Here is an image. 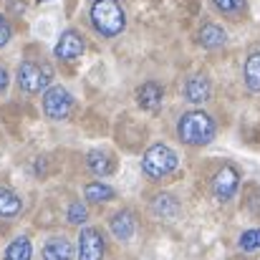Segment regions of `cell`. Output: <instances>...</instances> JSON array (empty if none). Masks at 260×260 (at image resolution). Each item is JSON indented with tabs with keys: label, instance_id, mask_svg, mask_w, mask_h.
<instances>
[{
	"label": "cell",
	"instance_id": "1",
	"mask_svg": "<svg viewBox=\"0 0 260 260\" xmlns=\"http://www.w3.org/2000/svg\"><path fill=\"white\" fill-rule=\"evenodd\" d=\"M215 119L202 111V109H192V111H184L177 121V137L182 144L187 147H205L215 139Z\"/></svg>",
	"mask_w": 260,
	"mask_h": 260
},
{
	"label": "cell",
	"instance_id": "2",
	"mask_svg": "<svg viewBox=\"0 0 260 260\" xmlns=\"http://www.w3.org/2000/svg\"><path fill=\"white\" fill-rule=\"evenodd\" d=\"M88 18H91V25L106 38H114L126 28V13L119 0H93Z\"/></svg>",
	"mask_w": 260,
	"mask_h": 260
},
{
	"label": "cell",
	"instance_id": "3",
	"mask_svg": "<svg viewBox=\"0 0 260 260\" xmlns=\"http://www.w3.org/2000/svg\"><path fill=\"white\" fill-rule=\"evenodd\" d=\"M177 165H179V159H177L174 149L167 147V144H162V142L152 144L144 152V157H142V172L147 174L149 179H165V177H170L177 170Z\"/></svg>",
	"mask_w": 260,
	"mask_h": 260
},
{
	"label": "cell",
	"instance_id": "4",
	"mask_svg": "<svg viewBox=\"0 0 260 260\" xmlns=\"http://www.w3.org/2000/svg\"><path fill=\"white\" fill-rule=\"evenodd\" d=\"M51 79H53V71H51L46 63L23 61V63L18 66V86L23 88L25 93L48 91V88H51Z\"/></svg>",
	"mask_w": 260,
	"mask_h": 260
},
{
	"label": "cell",
	"instance_id": "5",
	"mask_svg": "<svg viewBox=\"0 0 260 260\" xmlns=\"http://www.w3.org/2000/svg\"><path fill=\"white\" fill-rule=\"evenodd\" d=\"M74 111V96L66 86H51L43 93V114L53 121L66 119Z\"/></svg>",
	"mask_w": 260,
	"mask_h": 260
},
{
	"label": "cell",
	"instance_id": "6",
	"mask_svg": "<svg viewBox=\"0 0 260 260\" xmlns=\"http://www.w3.org/2000/svg\"><path fill=\"white\" fill-rule=\"evenodd\" d=\"M238 187H240V174H238L235 167H230V165L220 167L217 174L212 177V194H215L220 202L233 200L235 192H238Z\"/></svg>",
	"mask_w": 260,
	"mask_h": 260
},
{
	"label": "cell",
	"instance_id": "7",
	"mask_svg": "<svg viewBox=\"0 0 260 260\" xmlns=\"http://www.w3.org/2000/svg\"><path fill=\"white\" fill-rule=\"evenodd\" d=\"M104 250H106V243H104L101 230L86 225L79 235V260H101Z\"/></svg>",
	"mask_w": 260,
	"mask_h": 260
},
{
	"label": "cell",
	"instance_id": "8",
	"mask_svg": "<svg viewBox=\"0 0 260 260\" xmlns=\"http://www.w3.org/2000/svg\"><path fill=\"white\" fill-rule=\"evenodd\" d=\"M84 51H86V41H84L81 33H76V30H63L61 33V38L56 43V58H61L66 63H74V61H79L84 56Z\"/></svg>",
	"mask_w": 260,
	"mask_h": 260
},
{
	"label": "cell",
	"instance_id": "9",
	"mask_svg": "<svg viewBox=\"0 0 260 260\" xmlns=\"http://www.w3.org/2000/svg\"><path fill=\"white\" fill-rule=\"evenodd\" d=\"M109 230H111V235H114L119 243L132 240L134 233H137V220H134L132 210H119V212H114L111 220H109Z\"/></svg>",
	"mask_w": 260,
	"mask_h": 260
},
{
	"label": "cell",
	"instance_id": "10",
	"mask_svg": "<svg viewBox=\"0 0 260 260\" xmlns=\"http://www.w3.org/2000/svg\"><path fill=\"white\" fill-rule=\"evenodd\" d=\"M210 93H212V84L205 74H194L184 81V96L192 104H205L210 99Z\"/></svg>",
	"mask_w": 260,
	"mask_h": 260
},
{
	"label": "cell",
	"instance_id": "11",
	"mask_svg": "<svg viewBox=\"0 0 260 260\" xmlns=\"http://www.w3.org/2000/svg\"><path fill=\"white\" fill-rule=\"evenodd\" d=\"M162 99H165V88L159 86L157 81H147L137 91V104L142 109H147V111H157L162 106Z\"/></svg>",
	"mask_w": 260,
	"mask_h": 260
},
{
	"label": "cell",
	"instance_id": "12",
	"mask_svg": "<svg viewBox=\"0 0 260 260\" xmlns=\"http://www.w3.org/2000/svg\"><path fill=\"white\" fill-rule=\"evenodd\" d=\"M43 260H74V245L66 238H51L43 245Z\"/></svg>",
	"mask_w": 260,
	"mask_h": 260
},
{
	"label": "cell",
	"instance_id": "13",
	"mask_svg": "<svg viewBox=\"0 0 260 260\" xmlns=\"http://www.w3.org/2000/svg\"><path fill=\"white\" fill-rule=\"evenodd\" d=\"M86 165L96 177H109V174L114 172V167H116L114 165V157L109 152H104V149H91L86 157Z\"/></svg>",
	"mask_w": 260,
	"mask_h": 260
},
{
	"label": "cell",
	"instance_id": "14",
	"mask_svg": "<svg viewBox=\"0 0 260 260\" xmlns=\"http://www.w3.org/2000/svg\"><path fill=\"white\" fill-rule=\"evenodd\" d=\"M152 212H154L157 217H162V220H174V217L179 215V202H177L174 194L162 192V194H157V197L152 200Z\"/></svg>",
	"mask_w": 260,
	"mask_h": 260
},
{
	"label": "cell",
	"instance_id": "15",
	"mask_svg": "<svg viewBox=\"0 0 260 260\" xmlns=\"http://www.w3.org/2000/svg\"><path fill=\"white\" fill-rule=\"evenodd\" d=\"M200 43L205 46V48H222L225 43H228V33H225V28L222 25H217V23H207V25H202V30H200Z\"/></svg>",
	"mask_w": 260,
	"mask_h": 260
},
{
	"label": "cell",
	"instance_id": "16",
	"mask_svg": "<svg viewBox=\"0 0 260 260\" xmlns=\"http://www.w3.org/2000/svg\"><path fill=\"white\" fill-rule=\"evenodd\" d=\"M23 210V200L10 189L0 184V217H15Z\"/></svg>",
	"mask_w": 260,
	"mask_h": 260
},
{
	"label": "cell",
	"instance_id": "17",
	"mask_svg": "<svg viewBox=\"0 0 260 260\" xmlns=\"http://www.w3.org/2000/svg\"><path fill=\"white\" fill-rule=\"evenodd\" d=\"M243 74H245V86H248V91L258 93L260 91V51H253L248 56Z\"/></svg>",
	"mask_w": 260,
	"mask_h": 260
},
{
	"label": "cell",
	"instance_id": "18",
	"mask_svg": "<svg viewBox=\"0 0 260 260\" xmlns=\"http://www.w3.org/2000/svg\"><path fill=\"white\" fill-rule=\"evenodd\" d=\"M33 258V245L28 238H15L5 248V260H30Z\"/></svg>",
	"mask_w": 260,
	"mask_h": 260
},
{
	"label": "cell",
	"instance_id": "19",
	"mask_svg": "<svg viewBox=\"0 0 260 260\" xmlns=\"http://www.w3.org/2000/svg\"><path fill=\"white\" fill-rule=\"evenodd\" d=\"M84 194H86L88 202H93V205H101V202L114 200V189L106 182H91V184H86L84 187Z\"/></svg>",
	"mask_w": 260,
	"mask_h": 260
},
{
	"label": "cell",
	"instance_id": "20",
	"mask_svg": "<svg viewBox=\"0 0 260 260\" xmlns=\"http://www.w3.org/2000/svg\"><path fill=\"white\" fill-rule=\"evenodd\" d=\"M238 245H240V250H245V253H255V250H260V228L245 230V233L240 235Z\"/></svg>",
	"mask_w": 260,
	"mask_h": 260
},
{
	"label": "cell",
	"instance_id": "21",
	"mask_svg": "<svg viewBox=\"0 0 260 260\" xmlns=\"http://www.w3.org/2000/svg\"><path fill=\"white\" fill-rule=\"evenodd\" d=\"M66 220H69L71 225H84L88 220V210L81 202H71V205H69V212H66Z\"/></svg>",
	"mask_w": 260,
	"mask_h": 260
},
{
	"label": "cell",
	"instance_id": "22",
	"mask_svg": "<svg viewBox=\"0 0 260 260\" xmlns=\"http://www.w3.org/2000/svg\"><path fill=\"white\" fill-rule=\"evenodd\" d=\"M212 5L222 13H238L245 8V0H212Z\"/></svg>",
	"mask_w": 260,
	"mask_h": 260
},
{
	"label": "cell",
	"instance_id": "23",
	"mask_svg": "<svg viewBox=\"0 0 260 260\" xmlns=\"http://www.w3.org/2000/svg\"><path fill=\"white\" fill-rule=\"evenodd\" d=\"M10 36H13V30H10V23H8V20L0 15V48H3V46H8Z\"/></svg>",
	"mask_w": 260,
	"mask_h": 260
},
{
	"label": "cell",
	"instance_id": "24",
	"mask_svg": "<svg viewBox=\"0 0 260 260\" xmlns=\"http://www.w3.org/2000/svg\"><path fill=\"white\" fill-rule=\"evenodd\" d=\"M5 86H8V71L0 66V91H3Z\"/></svg>",
	"mask_w": 260,
	"mask_h": 260
}]
</instances>
